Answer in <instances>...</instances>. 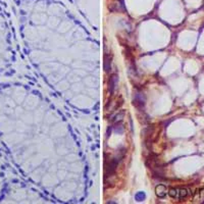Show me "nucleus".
I'll list each match as a JSON object with an SVG mask.
<instances>
[{"label":"nucleus","instance_id":"f257e3e1","mask_svg":"<svg viewBox=\"0 0 204 204\" xmlns=\"http://www.w3.org/2000/svg\"><path fill=\"white\" fill-rule=\"evenodd\" d=\"M133 104L137 106V107H143L144 104H145V96H144V93H142V92H136L135 94V98L133 100Z\"/></svg>","mask_w":204,"mask_h":204},{"label":"nucleus","instance_id":"f03ea898","mask_svg":"<svg viewBox=\"0 0 204 204\" xmlns=\"http://www.w3.org/2000/svg\"><path fill=\"white\" fill-rule=\"evenodd\" d=\"M122 104V100H121V101H119V100H111V101L107 103V105L105 106V108H106V110H108V111H114V110H116Z\"/></svg>","mask_w":204,"mask_h":204},{"label":"nucleus","instance_id":"7ed1b4c3","mask_svg":"<svg viewBox=\"0 0 204 204\" xmlns=\"http://www.w3.org/2000/svg\"><path fill=\"white\" fill-rule=\"evenodd\" d=\"M167 188L164 185H157L155 187V194L159 198H163L167 194Z\"/></svg>","mask_w":204,"mask_h":204},{"label":"nucleus","instance_id":"20e7f679","mask_svg":"<svg viewBox=\"0 0 204 204\" xmlns=\"http://www.w3.org/2000/svg\"><path fill=\"white\" fill-rule=\"evenodd\" d=\"M105 72H109L111 71V56L110 55L105 54L104 55V62H103Z\"/></svg>","mask_w":204,"mask_h":204},{"label":"nucleus","instance_id":"39448f33","mask_svg":"<svg viewBox=\"0 0 204 204\" xmlns=\"http://www.w3.org/2000/svg\"><path fill=\"white\" fill-rule=\"evenodd\" d=\"M125 116V111L124 110H121L119 112H117L116 114H114V115L111 116V122H121L122 121V119H124Z\"/></svg>","mask_w":204,"mask_h":204},{"label":"nucleus","instance_id":"423d86ee","mask_svg":"<svg viewBox=\"0 0 204 204\" xmlns=\"http://www.w3.org/2000/svg\"><path fill=\"white\" fill-rule=\"evenodd\" d=\"M116 84H117V77L115 75H113V76L109 79V92L111 94L113 93L114 89L116 87Z\"/></svg>","mask_w":204,"mask_h":204},{"label":"nucleus","instance_id":"0eeeda50","mask_svg":"<svg viewBox=\"0 0 204 204\" xmlns=\"http://www.w3.org/2000/svg\"><path fill=\"white\" fill-rule=\"evenodd\" d=\"M188 194H189L188 189H186V188L178 189V198L179 199H185V198L188 196Z\"/></svg>","mask_w":204,"mask_h":204},{"label":"nucleus","instance_id":"6e6552de","mask_svg":"<svg viewBox=\"0 0 204 204\" xmlns=\"http://www.w3.org/2000/svg\"><path fill=\"white\" fill-rule=\"evenodd\" d=\"M169 195L172 198H178V189H176V188H172V189H169Z\"/></svg>","mask_w":204,"mask_h":204},{"label":"nucleus","instance_id":"1a4fd4ad","mask_svg":"<svg viewBox=\"0 0 204 204\" xmlns=\"http://www.w3.org/2000/svg\"><path fill=\"white\" fill-rule=\"evenodd\" d=\"M200 196H201L200 200L202 201V202H204V189H201L200 190Z\"/></svg>","mask_w":204,"mask_h":204}]
</instances>
